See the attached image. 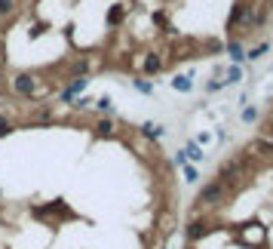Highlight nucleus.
Returning <instances> with one entry per match:
<instances>
[{
  "label": "nucleus",
  "instance_id": "nucleus-1",
  "mask_svg": "<svg viewBox=\"0 0 273 249\" xmlns=\"http://www.w3.org/2000/svg\"><path fill=\"white\" fill-rule=\"evenodd\" d=\"M227 194H230V191H227L221 182H206L200 188V194H197V212H193V216H200L203 209H218V206H224L227 203Z\"/></svg>",
  "mask_w": 273,
  "mask_h": 249
},
{
  "label": "nucleus",
  "instance_id": "nucleus-2",
  "mask_svg": "<svg viewBox=\"0 0 273 249\" xmlns=\"http://www.w3.org/2000/svg\"><path fill=\"white\" fill-rule=\"evenodd\" d=\"M209 231H212V219H209V216H203V219H200V216H193V219L187 222V228H184V234H187V240H190V243L203 240V237H206Z\"/></svg>",
  "mask_w": 273,
  "mask_h": 249
},
{
  "label": "nucleus",
  "instance_id": "nucleus-3",
  "mask_svg": "<svg viewBox=\"0 0 273 249\" xmlns=\"http://www.w3.org/2000/svg\"><path fill=\"white\" fill-rule=\"evenodd\" d=\"M9 86H13V93L19 99H34V89H37V80H34L31 74H16L13 80H9Z\"/></svg>",
  "mask_w": 273,
  "mask_h": 249
},
{
  "label": "nucleus",
  "instance_id": "nucleus-4",
  "mask_svg": "<svg viewBox=\"0 0 273 249\" xmlns=\"http://www.w3.org/2000/svg\"><path fill=\"white\" fill-rule=\"evenodd\" d=\"M163 68H166V59H163L160 52H147L144 59H141V71L144 74H160Z\"/></svg>",
  "mask_w": 273,
  "mask_h": 249
},
{
  "label": "nucleus",
  "instance_id": "nucleus-5",
  "mask_svg": "<svg viewBox=\"0 0 273 249\" xmlns=\"http://www.w3.org/2000/svg\"><path fill=\"white\" fill-rule=\"evenodd\" d=\"M141 135H144V139H151V142H157V139H163V135H166V129L160 126V123H141Z\"/></svg>",
  "mask_w": 273,
  "mask_h": 249
},
{
  "label": "nucleus",
  "instance_id": "nucleus-6",
  "mask_svg": "<svg viewBox=\"0 0 273 249\" xmlns=\"http://www.w3.org/2000/svg\"><path fill=\"white\" fill-rule=\"evenodd\" d=\"M224 52L230 55V62H233V65H240V62H246V52H243V47H240V40H227V47H224Z\"/></svg>",
  "mask_w": 273,
  "mask_h": 249
},
{
  "label": "nucleus",
  "instance_id": "nucleus-7",
  "mask_svg": "<svg viewBox=\"0 0 273 249\" xmlns=\"http://www.w3.org/2000/svg\"><path fill=\"white\" fill-rule=\"evenodd\" d=\"M169 83H172V89H175V93H190V89H193V80H190V74H175Z\"/></svg>",
  "mask_w": 273,
  "mask_h": 249
},
{
  "label": "nucleus",
  "instance_id": "nucleus-8",
  "mask_svg": "<svg viewBox=\"0 0 273 249\" xmlns=\"http://www.w3.org/2000/svg\"><path fill=\"white\" fill-rule=\"evenodd\" d=\"M184 157H187L190 163H200V160H203V157H206V154H203V148H200L197 142H187V148H184Z\"/></svg>",
  "mask_w": 273,
  "mask_h": 249
},
{
  "label": "nucleus",
  "instance_id": "nucleus-9",
  "mask_svg": "<svg viewBox=\"0 0 273 249\" xmlns=\"http://www.w3.org/2000/svg\"><path fill=\"white\" fill-rule=\"evenodd\" d=\"M240 80H243V68L240 65H230V68H227V74H224V86L240 83Z\"/></svg>",
  "mask_w": 273,
  "mask_h": 249
},
{
  "label": "nucleus",
  "instance_id": "nucleus-10",
  "mask_svg": "<svg viewBox=\"0 0 273 249\" xmlns=\"http://www.w3.org/2000/svg\"><path fill=\"white\" fill-rule=\"evenodd\" d=\"M95 132H98V135H114V120H111V117H101V120L95 123Z\"/></svg>",
  "mask_w": 273,
  "mask_h": 249
},
{
  "label": "nucleus",
  "instance_id": "nucleus-11",
  "mask_svg": "<svg viewBox=\"0 0 273 249\" xmlns=\"http://www.w3.org/2000/svg\"><path fill=\"white\" fill-rule=\"evenodd\" d=\"M92 105L101 111V114H111V111H114V101H111V96H98V99L92 101Z\"/></svg>",
  "mask_w": 273,
  "mask_h": 249
},
{
  "label": "nucleus",
  "instance_id": "nucleus-12",
  "mask_svg": "<svg viewBox=\"0 0 273 249\" xmlns=\"http://www.w3.org/2000/svg\"><path fill=\"white\" fill-rule=\"evenodd\" d=\"M132 86L138 89L141 96H154V83H151V80H144V77H138V80H132Z\"/></svg>",
  "mask_w": 273,
  "mask_h": 249
},
{
  "label": "nucleus",
  "instance_id": "nucleus-13",
  "mask_svg": "<svg viewBox=\"0 0 273 249\" xmlns=\"http://www.w3.org/2000/svg\"><path fill=\"white\" fill-rule=\"evenodd\" d=\"M9 132H16V120L6 117V114H0V135H9Z\"/></svg>",
  "mask_w": 273,
  "mask_h": 249
},
{
  "label": "nucleus",
  "instance_id": "nucleus-14",
  "mask_svg": "<svg viewBox=\"0 0 273 249\" xmlns=\"http://www.w3.org/2000/svg\"><path fill=\"white\" fill-rule=\"evenodd\" d=\"M16 6H19V0H0V19H3V16H13Z\"/></svg>",
  "mask_w": 273,
  "mask_h": 249
},
{
  "label": "nucleus",
  "instance_id": "nucleus-15",
  "mask_svg": "<svg viewBox=\"0 0 273 249\" xmlns=\"http://www.w3.org/2000/svg\"><path fill=\"white\" fill-rule=\"evenodd\" d=\"M267 50H270V43H258L255 50H249V52H246V59H252V62H255V59H261V55H264Z\"/></svg>",
  "mask_w": 273,
  "mask_h": 249
},
{
  "label": "nucleus",
  "instance_id": "nucleus-16",
  "mask_svg": "<svg viewBox=\"0 0 273 249\" xmlns=\"http://www.w3.org/2000/svg\"><path fill=\"white\" fill-rule=\"evenodd\" d=\"M181 169H184V182H190V185H193V182H197V178H200L197 166H190V163H187V166H181Z\"/></svg>",
  "mask_w": 273,
  "mask_h": 249
},
{
  "label": "nucleus",
  "instance_id": "nucleus-17",
  "mask_svg": "<svg viewBox=\"0 0 273 249\" xmlns=\"http://www.w3.org/2000/svg\"><path fill=\"white\" fill-rule=\"evenodd\" d=\"M258 117H261V114H258V108H243V120H246V123H255Z\"/></svg>",
  "mask_w": 273,
  "mask_h": 249
},
{
  "label": "nucleus",
  "instance_id": "nucleus-18",
  "mask_svg": "<svg viewBox=\"0 0 273 249\" xmlns=\"http://www.w3.org/2000/svg\"><path fill=\"white\" fill-rule=\"evenodd\" d=\"M74 105L80 108V111H86V108H92V99H89V96H80V99L74 101Z\"/></svg>",
  "mask_w": 273,
  "mask_h": 249
},
{
  "label": "nucleus",
  "instance_id": "nucleus-19",
  "mask_svg": "<svg viewBox=\"0 0 273 249\" xmlns=\"http://www.w3.org/2000/svg\"><path fill=\"white\" fill-rule=\"evenodd\" d=\"M120 19H123V9H111V13H108V22H111V25H117Z\"/></svg>",
  "mask_w": 273,
  "mask_h": 249
},
{
  "label": "nucleus",
  "instance_id": "nucleus-20",
  "mask_svg": "<svg viewBox=\"0 0 273 249\" xmlns=\"http://www.w3.org/2000/svg\"><path fill=\"white\" fill-rule=\"evenodd\" d=\"M172 163H175V166H187V157H184V151H178V154L172 157Z\"/></svg>",
  "mask_w": 273,
  "mask_h": 249
},
{
  "label": "nucleus",
  "instance_id": "nucleus-21",
  "mask_svg": "<svg viewBox=\"0 0 273 249\" xmlns=\"http://www.w3.org/2000/svg\"><path fill=\"white\" fill-rule=\"evenodd\" d=\"M221 86H224V80H212V83L206 86V93H218V89H221Z\"/></svg>",
  "mask_w": 273,
  "mask_h": 249
},
{
  "label": "nucleus",
  "instance_id": "nucleus-22",
  "mask_svg": "<svg viewBox=\"0 0 273 249\" xmlns=\"http://www.w3.org/2000/svg\"><path fill=\"white\" fill-rule=\"evenodd\" d=\"M0 83H3V71H0Z\"/></svg>",
  "mask_w": 273,
  "mask_h": 249
}]
</instances>
